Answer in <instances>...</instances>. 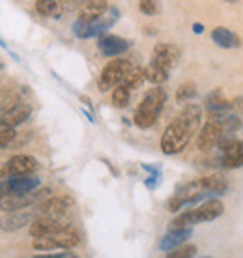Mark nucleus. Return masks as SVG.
I'll return each instance as SVG.
<instances>
[{
	"label": "nucleus",
	"instance_id": "obj_1",
	"mask_svg": "<svg viewBox=\"0 0 243 258\" xmlns=\"http://www.w3.org/2000/svg\"><path fill=\"white\" fill-rule=\"evenodd\" d=\"M204 107L195 103H186V109L168 123L161 135V152L165 155L181 154L191 142L195 133H199Z\"/></svg>",
	"mask_w": 243,
	"mask_h": 258
},
{
	"label": "nucleus",
	"instance_id": "obj_2",
	"mask_svg": "<svg viewBox=\"0 0 243 258\" xmlns=\"http://www.w3.org/2000/svg\"><path fill=\"white\" fill-rule=\"evenodd\" d=\"M241 125L239 114L236 112H221V114H208V120L199 129L197 135V148L200 152H210L217 148L219 144L232 139V133H236Z\"/></svg>",
	"mask_w": 243,
	"mask_h": 258
},
{
	"label": "nucleus",
	"instance_id": "obj_3",
	"mask_svg": "<svg viewBox=\"0 0 243 258\" xmlns=\"http://www.w3.org/2000/svg\"><path fill=\"white\" fill-rule=\"evenodd\" d=\"M224 213V204L219 199H208L200 202L199 206H193L191 210L179 213L178 217H174L168 225V230H176V228H187V226H195L200 223H211V221L219 219Z\"/></svg>",
	"mask_w": 243,
	"mask_h": 258
},
{
	"label": "nucleus",
	"instance_id": "obj_4",
	"mask_svg": "<svg viewBox=\"0 0 243 258\" xmlns=\"http://www.w3.org/2000/svg\"><path fill=\"white\" fill-rule=\"evenodd\" d=\"M165 103H166V92L163 88H159V84H155V88H150L144 94V99H142L141 105L135 110V116H133L135 125L141 129L152 127L157 122V118H159Z\"/></svg>",
	"mask_w": 243,
	"mask_h": 258
},
{
	"label": "nucleus",
	"instance_id": "obj_5",
	"mask_svg": "<svg viewBox=\"0 0 243 258\" xmlns=\"http://www.w3.org/2000/svg\"><path fill=\"white\" fill-rule=\"evenodd\" d=\"M79 243H81L79 232H75L73 228H66V230H58V232L47 234V236L34 238L32 247L36 251H54V249L70 251L73 247H77Z\"/></svg>",
	"mask_w": 243,
	"mask_h": 258
},
{
	"label": "nucleus",
	"instance_id": "obj_6",
	"mask_svg": "<svg viewBox=\"0 0 243 258\" xmlns=\"http://www.w3.org/2000/svg\"><path fill=\"white\" fill-rule=\"evenodd\" d=\"M51 189L43 187V189H34V191H28V193H15V195H6L0 199V210L2 212H19V210H25V208L36 206L41 200H45L47 197H51Z\"/></svg>",
	"mask_w": 243,
	"mask_h": 258
},
{
	"label": "nucleus",
	"instance_id": "obj_7",
	"mask_svg": "<svg viewBox=\"0 0 243 258\" xmlns=\"http://www.w3.org/2000/svg\"><path fill=\"white\" fill-rule=\"evenodd\" d=\"M133 68V64L126 58H112L109 64L101 70V75H99V81H97V88L101 92H109L114 90L118 84H122V81L126 79L128 71Z\"/></svg>",
	"mask_w": 243,
	"mask_h": 258
},
{
	"label": "nucleus",
	"instance_id": "obj_8",
	"mask_svg": "<svg viewBox=\"0 0 243 258\" xmlns=\"http://www.w3.org/2000/svg\"><path fill=\"white\" fill-rule=\"evenodd\" d=\"M39 167V163L32 155H13L8 161L0 163V180L4 178H12V176H23V174H32Z\"/></svg>",
	"mask_w": 243,
	"mask_h": 258
},
{
	"label": "nucleus",
	"instance_id": "obj_9",
	"mask_svg": "<svg viewBox=\"0 0 243 258\" xmlns=\"http://www.w3.org/2000/svg\"><path fill=\"white\" fill-rule=\"evenodd\" d=\"M66 228H71V221L66 215H39L28 225V234L32 238H39Z\"/></svg>",
	"mask_w": 243,
	"mask_h": 258
},
{
	"label": "nucleus",
	"instance_id": "obj_10",
	"mask_svg": "<svg viewBox=\"0 0 243 258\" xmlns=\"http://www.w3.org/2000/svg\"><path fill=\"white\" fill-rule=\"evenodd\" d=\"M219 163L223 168H241L243 167V141L228 139L219 144Z\"/></svg>",
	"mask_w": 243,
	"mask_h": 258
},
{
	"label": "nucleus",
	"instance_id": "obj_11",
	"mask_svg": "<svg viewBox=\"0 0 243 258\" xmlns=\"http://www.w3.org/2000/svg\"><path fill=\"white\" fill-rule=\"evenodd\" d=\"M73 206V199L71 197H47L41 200L39 204H36L34 213L36 217L39 215H66V212H70V208Z\"/></svg>",
	"mask_w": 243,
	"mask_h": 258
},
{
	"label": "nucleus",
	"instance_id": "obj_12",
	"mask_svg": "<svg viewBox=\"0 0 243 258\" xmlns=\"http://www.w3.org/2000/svg\"><path fill=\"white\" fill-rule=\"evenodd\" d=\"M131 47V41L120 38V36H112V34H107V36H101L97 39V49L101 54L109 56V58H116L124 54L126 51H129Z\"/></svg>",
	"mask_w": 243,
	"mask_h": 258
},
{
	"label": "nucleus",
	"instance_id": "obj_13",
	"mask_svg": "<svg viewBox=\"0 0 243 258\" xmlns=\"http://www.w3.org/2000/svg\"><path fill=\"white\" fill-rule=\"evenodd\" d=\"M179 58V49L174 43H157L152 51V62L163 66L170 71L174 66L178 64Z\"/></svg>",
	"mask_w": 243,
	"mask_h": 258
},
{
	"label": "nucleus",
	"instance_id": "obj_14",
	"mask_svg": "<svg viewBox=\"0 0 243 258\" xmlns=\"http://www.w3.org/2000/svg\"><path fill=\"white\" fill-rule=\"evenodd\" d=\"M34 219H36V213L34 212H25V210L10 212L6 217L0 219V230H4V232H15V230H21L23 226H28Z\"/></svg>",
	"mask_w": 243,
	"mask_h": 258
},
{
	"label": "nucleus",
	"instance_id": "obj_15",
	"mask_svg": "<svg viewBox=\"0 0 243 258\" xmlns=\"http://www.w3.org/2000/svg\"><path fill=\"white\" fill-rule=\"evenodd\" d=\"M109 2L107 0H81L79 2V19L81 21H97L103 17L107 10H109Z\"/></svg>",
	"mask_w": 243,
	"mask_h": 258
},
{
	"label": "nucleus",
	"instance_id": "obj_16",
	"mask_svg": "<svg viewBox=\"0 0 243 258\" xmlns=\"http://www.w3.org/2000/svg\"><path fill=\"white\" fill-rule=\"evenodd\" d=\"M32 114V107L28 103L15 105L12 110H8L4 116L0 118V127H17L21 123H25Z\"/></svg>",
	"mask_w": 243,
	"mask_h": 258
},
{
	"label": "nucleus",
	"instance_id": "obj_17",
	"mask_svg": "<svg viewBox=\"0 0 243 258\" xmlns=\"http://www.w3.org/2000/svg\"><path fill=\"white\" fill-rule=\"evenodd\" d=\"M68 8H70V0H36V12L43 17L60 19Z\"/></svg>",
	"mask_w": 243,
	"mask_h": 258
},
{
	"label": "nucleus",
	"instance_id": "obj_18",
	"mask_svg": "<svg viewBox=\"0 0 243 258\" xmlns=\"http://www.w3.org/2000/svg\"><path fill=\"white\" fill-rule=\"evenodd\" d=\"M191 234H193L191 226H187V228H176V230H168V234L159 241V249L165 252L172 251V249H176V247L184 245L187 239L191 238Z\"/></svg>",
	"mask_w": 243,
	"mask_h": 258
},
{
	"label": "nucleus",
	"instance_id": "obj_19",
	"mask_svg": "<svg viewBox=\"0 0 243 258\" xmlns=\"http://www.w3.org/2000/svg\"><path fill=\"white\" fill-rule=\"evenodd\" d=\"M204 110L208 112V114H221V112H230V110H232V101H228V99L224 97L223 90H221V88H217V90H213L210 96L206 97Z\"/></svg>",
	"mask_w": 243,
	"mask_h": 258
},
{
	"label": "nucleus",
	"instance_id": "obj_20",
	"mask_svg": "<svg viewBox=\"0 0 243 258\" xmlns=\"http://www.w3.org/2000/svg\"><path fill=\"white\" fill-rule=\"evenodd\" d=\"M211 39H213V43L221 49H237V47L241 45V39L237 34H234L232 30L228 28H224V26H217V28H213L211 30Z\"/></svg>",
	"mask_w": 243,
	"mask_h": 258
},
{
	"label": "nucleus",
	"instance_id": "obj_21",
	"mask_svg": "<svg viewBox=\"0 0 243 258\" xmlns=\"http://www.w3.org/2000/svg\"><path fill=\"white\" fill-rule=\"evenodd\" d=\"M144 77H146L148 83H152V84H163L166 81V79H168V70L150 60V64H148L146 68H144Z\"/></svg>",
	"mask_w": 243,
	"mask_h": 258
},
{
	"label": "nucleus",
	"instance_id": "obj_22",
	"mask_svg": "<svg viewBox=\"0 0 243 258\" xmlns=\"http://www.w3.org/2000/svg\"><path fill=\"white\" fill-rule=\"evenodd\" d=\"M144 81H146V77H144V68H131L128 71L126 79L122 81V84L126 88H129V90H135V88H141Z\"/></svg>",
	"mask_w": 243,
	"mask_h": 258
},
{
	"label": "nucleus",
	"instance_id": "obj_23",
	"mask_svg": "<svg viewBox=\"0 0 243 258\" xmlns=\"http://www.w3.org/2000/svg\"><path fill=\"white\" fill-rule=\"evenodd\" d=\"M197 96V84L195 83H184L178 86V90H176V101L179 105H186L189 103L191 99H195Z\"/></svg>",
	"mask_w": 243,
	"mask_h": 258
},
{
	"label": "nucleus",
	"instance_id": "obj_24",
	"mask_svg": "<svg viewBox=\"0 0 243 258\" xmlns=\"http://www.w3.org/2000/svg\"><path fill=\"white\" fill-rule=\"evenodd\" d=\"M131 99V90L126 88L124 84H118L114 90H112V105L116 109H126Z\"/></svg>",
	"mask_w": 243,
	"mask_h": 258
},
{
	"label": "nucleus",
	"instance_id": "obj_25",
	"mask_svg": "<svg viewBox=\"0 0 243 258\" xmlns=\"http://www.w3.org/2000/svg\"><path fill=\"white\" fill-rule=\"evenodd\" d=\"M197 247L195 245H179L176 247V249H172V251L166 252V256L168 258H191L197 254Z\"/></svg>",
	"mask_w": 243,
	"mask_h": 258
},
{
	"label": "nucleus",
	"instance_id": "obj_26",
	"mask_svg": "<svg viewBox=\"0 0 243 258\" xmlns=\"http://www.w3.org/2000/svg\"><path fill=\"white\" fill-rule=\"evenodd\" d=\"M19 103H23L19 94H10L8 97H4V99L0 101V118L4 116L8 110H12L15 105H19Z\"/></svg>",
	"mask_w": 243,
	"mask_h": 258
},
{
	"label": "nucleus",
	"instance_id": "obj_27",
	"mask_svg": "<svg viewBox=\"0 0 243 258\" xmlns=\"http://www.w3.org/2000/svg\"><path fill=\"white\" fill-rule=\"evenodd\" d=\"M139 10L148 17H154L159 13V4H157V0H139Z\"/></svg>",
	"mask_w": 243,
	"mask_h": 258
},
{
	"label": "nucleus",
	"instance_id": "obj_28",
	"mask_svg": "<svg viewBox=\"0 0 243 258\" xmlns=\"http://www.w3.org/2000/svg\"><path fill=\"white\" fill-rule=\"evenodd\" d=\"M17 137L15 127H0V150L8 148Z\"/></svg>",
	"mask_w": 243,
	"mask_h": 258
},
{
	"label": "nucleus",
	"instance_id": "obj_29",
	"mask_svg": "<svg viewBox=\"0 0 243 258\" xmlns=\"http://www.w3.org/2000/svg\"><path fill=\"white\" fill-rule=\"evenodd\" d=\"M232 112L243 114V97H234L232 99Z\"/></svg>",
	"mask_w": 243,
	"mask_h": 258
},
{
	"label": "nucleus",
	"instance_id": "obj_30",
	"mask_svg": "<svg viewBox=\"0 0 243 258\" xmlns=\"http://www.w3.org/2000/svg\"><path fill=\"white\" fill-rule=\"evenodd\" d=\"M193 32H195V34H204V25L195 23V25H193Z\"/></svg>",
	"mask_w": 243,
	"mask_h": 258
},
{
	"label": "nucleus",
	"instance_id": "obj_31",
	"mask_svg": "<svg viewBox=\"0 0 243 258\" xmlns=\"http://www.w3.org/2000/svg\"><path fill=\"white\" fill-rule=\"evenodd\" d=\"M83 112H84V116H86V118H88V120H90V122H92V123H96V118H94V116H92V114H90V112H88V110H84V109H83Z\"/></svg>",
	"mask_w": 243,
	"mask_h": 258
},
{
	"label": "nucleus",
	"instance_id": "obj_32",
	"mask_svg": "<svg viewBox=\"0 0 243 258\" xmlns=\"http://www.w3.org/2000/svg\"><path fill=\"white\" fill-rule=\"evenodd\" d=\"M81 101H83V103L86 105V107H90V109H92V103H90V99L86 96H81Z\"/></svg>",
	"mask_w": 243,
	"mask_h": 258
},
{
	"label": "nucleus",
	"instance_id": "obj_33",
	"mask_svg": "<svg viewBox=\"0 0 243 258\" xmlns=\"http://www.w3.org/2000/svg\"><path fill=\"white\" fill-rule=\"evenodd\" d=\"M224 2H228V4H236L237 0H224Z\"/></svg>",
	"mask_w": 243,
	"mask_h": 258
}]
</instances>
